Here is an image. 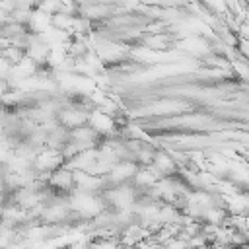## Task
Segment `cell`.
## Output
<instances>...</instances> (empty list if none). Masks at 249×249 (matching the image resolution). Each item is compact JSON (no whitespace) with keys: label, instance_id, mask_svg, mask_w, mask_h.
Listing matches in <instances>:
<instances>
[{"label":"cell","instance_id":"7a4b0ae2","mask_svg":"<svg viewBox=\"0 0 249 249\" xmlns=\"http://www.w3.org/2000/svg\"><path fill=\"white\" fill-rule=\"evenodd\" d=\"M54 121L60 126H64L66 130H70V128H76L80 124H86L88 123V113H84V111H80V109H76L72 105L60 103V107H58V111L54 115Z\"/></svg>","mask_w":249,"mask_h":249},{"label":"cell","instance_id":"6da1fadb","mask_svg":"<svg viewBox=\"0 0 249 249\" xmlns=\"http://www.w3.org/2000/svg\"><path fill=\"white\" fill-rule=\"evenodd\" d=\"M45 181L58 196H70L74 191V169H70L68 165H60L53 169L45 177Z\"/></svg>","mask_w":249,"mask_h":249},{"label":"cell","instance_id":"277c9868","mask_svg":"<svg viewBox=\"0 0 249 249\" xmlns=\"http://www.w3.org/2000/svg\"><path fill=\"white\" fill-rule=\"evenodd\" d=\"M10 89H12V86H10L8 78H0V97H2L6 91H10Z\"/></svg>","mask_w":249,"mask_h":249},{"label":"cell","instance_id":"3957f363","mask_svg":"<svg viewBox=\"0 0 249 249\" xmlns=\"http://www.w3.org/2000/svg\"><path fill=\"white\" fill-rule=\"evenodd\" d=\"M72 21H74V14H70V12L58 10V12L51 14V27H54V29H62V31L70 33Z\"/></svg>","mask_w":249,"mask_h":249}]
</instances>
